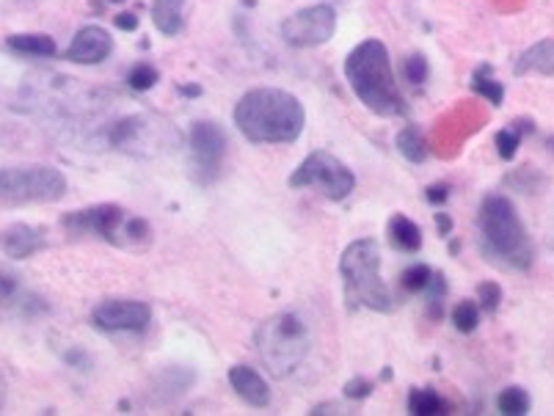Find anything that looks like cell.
<instances>
[{
  "label": "cell",
  "instance_id": "cell-1",
  "mask_svg": "<svg viewBox=\"0 0 554 416\" xmlns=\"http://www.w3.org/2000/svg\"><path fill=\"white\" fill-rule=\"evenodd\" d=\"M235 124L251 144H293L304 133L306 113L295 94L262 86L240 97Z\"/></svg>",
  "mask_w": 554,
  "mask_h": 416
},
{
  "label": "cell",
  "instance_id": "cell-2",
  "mask_svg": "<svg viewBox=\"0 0 554 416\" xmlns=\"http://www.w3.org/2000/svg\"><path fill=\"white\" fill-rule=\"evenodd\" d=\"M477 237H480L483 257L499 268L524 273L535 262V246H532L530 232L521 221L516 204L502 193L483 196L480 210H477Z\"/></svg>",
  "mask_w": 554,
  "mask_h": 416
},
{
  "label": "cell",
  "instance_id": "cell-3",
  "mask_svg": "<svg viewBox=\"0 0 554 416\" xmlns=\"http://www.w3.org/2000/svg\"><path fill=\"white\" fill-rule=\"evenodd\" d=\"M345 78L367 111L378 116H406L408 108L397 89L392 58L381 39H364L345 58Z\"/></svg>",
  "mask_w": 554,
  "mask_h": 416
},
{
  "label": "cell",
  "instance_id": "cell-4",
  "mask_svg": "<svg viewBox=\"0 0 554 416\" xmlns=\"http://www.w3.org/2000/svg\"><path fill=\"white\" fill-rule=\"evenodd\" d=\"M340 276L345 284V301L351 309H370L381 315L395 312V298L381 279V251L373 237L353 240L342 251Z\"/></svg>",
  "mask_w": 554,
  "mask_h": 416
},
{
  "label": "cell",
  "instance_id": "cell-5",
  "mask_svg": "<svg viewBox=\"0 0 554 416\" xmlns=\"http://www.w3.org/2000/svg\"><path fill=\"white\" fill-rule=\"evenodd\" d=\"M257 356L273 378H290L309 356V326L295 312H279L260 323L254 334Z\"/></svg>",
  "mask_w": 554,
  "mask_h": 416
},
{
  "label": "cell",
  "instance_id": "cell-6",
  "mask_svg": "<svg viewBox=\"0 0 554 416\" xmlns=\"http://www.w3.org/2000/svg\"><path fill=\"white\" fill-rule=\"evenodd\" d=\"M67 196V177L53 166H14L0 169L3 204H53Z\"/></svg>",
  "mask_w": 554,
  "mask_h": 416
},
{
  "label": "cell",
  "instance_id": "cell-7",
  "mask_svg": "<svg viewBox=\"0 0 554 416\" xmlns=\"http://www.w3.org/2000/svg\"><path fill=\"white\" fill-rule=\"evenodd\" d=\"M290 188H295V191L298 188H317L331 202H342L356 188V177L337 155L317 149L309 158L301 160V166L293 171Z\"/></svg>",
  "mask_w": 554,
  "mask_h": 416
},
{
  "label": "cell",
  "instance_id": "cell-8",
  "mask_svg": "<svg viewBox=\"0 0 554 416\" xmlns=\"http://www.w3.org/2000/svg\"><path fill=\"white\" fill-rule=\"evenodd\" d=\"M188 147H191V177L199 185H210L221 174V163L227 155V133L210 119L193 122L188 133Z\"/></svg>",
  "mask_w": 554,
  "mask_h": 416
},
{
  "label": "cell",
  "instance_id": "cell-9",
  "mask_svg": "<svg viewBox=\"0 0 554 416\" xmlns=\"http://www.w3.org/2000/svg\"><path fill=\"white\" fill-rule=\"evenodd\" d=\"M337 31V12L328 3H317L309 9L290 14L282 23V39L290 47L306 50V47L326 45Z\"/></svg>",
  "mask_w": 554,
  "mask_h": 416
},
{
  "label": "cell",
  "instance_id": "cell-10",
  "mask_svg": "<svg viewBox=\"0 0 554 416\" xmlns=\"http://www.w3.org/2000/svg\"><path fill=\"white\" fill-rule=\"evenodd\" d=\"M91 323L105 334H141L152 323V309L144 301L114 298V301H102L91 312Z\"/></svg>",
  "mask_w": 554,
  "mask_h": 416
},
{
  "label": "cell",
  "instance_id": "cell-11",
  "mask_svg": "<svg viewBox=\"0 0 554 416\" xmlns=\"http://www.w3.org/2000/svg\"><path fill=\"white\" fill-rule=\"evenodd\" d=\"M125 221V210L119 204H94V207H86V210H75V213L64 215L61 224L72 235H97L102 240L119 243Z\"/></svg>",
  "mask_w": 554,
  "mask_h": 416
},
{
  "label": "cell",
  "instance_id": "cell-12",
  "mask_svg": "<svg viewBox=\"0 0 554 416\" xmlns=\"http://www.w3.org/2000/svg\"><path fill=\"white\" fill-rule=\"evenodd\" d=\"M111 50H114L111 34L105 28H100V25H86V28H80L78 34H75L64 58L72 61V64L94 67V64H102L105 58L111 56Z\"/></svg>",
  "mask_w": 554,
  "mask_h": 416
},
{
  "label": "cell",
  "instance_id": "cell-13",
  "mask_svg": "<svg viewBox=\"0 0 554 416\" xmlns=\"http://www.w3.org/2000/svg\"><path fill=\"white\" fill-rule=\"evenodd\" d=\"M45 246V229H39V226L12 224L0 232V248H3L6 257L12 259L34 257L36 251H42Z\"/></svg>",
  "mask_w": 554,
  "mask_h": 416
},
{
  "label": "cell",
  "instance_id": "cell-14",
  "mask_svg": "<svg viewBox=\"0 0 554 416\" xmlns=\"http://www.w3.org/2000/svg\"><path fill=\"white\" fill-rule=\"evenodd\" d=\"M229 383H232V389H235L240 400L249 403L251 408L271 405V389H268V383H265V378L257 370L238 364V367L229 370Z\"/></svg>",
  "mask_w": 554,
  "mask_h": 416
},
{
  "label": "cell",
  "instance_id": "cell-15",
  "mask_svg": "<svg viewBox=\"0 0 554 416\" xmlns=\"http://www.w3.org/2000/svg\"><path fill=\"white\" fill-rule=\"evenodd\" d=\"M196 381V372L191 367H182V364H171V367H163V370L155 375L152 381V397L158 403H171L177 400L180 394H185Z\"/></svg>",
  "mask_w": 554,
  "mask_h": 416
},
{
  "label": "cell",
  "instance_id": "cell-16",
  "mask_svg": "<svg viewBox=\"0 0 554 416\" xmlns=\"http://www.w3.org/2000/svg\"><path fill=\"white\" fill-rule=\"evenodd\" d=\"M543 75V78H552L554 75V39H541L535 42L530 50H524L513 67V75L516 78H524V75Z\"/></svg>",
  "mask_w": 554,
  "mask_h": 416
},
{
  "label": "cell",
  "instance_id": "cell-17",
  "mask_svg": "<svg viewBox=\"0 0 554 416\" xmlns=\"http://www.w3.org/2000/svg\"><path fill=\"white\" fill-rule=\"evenodd\" d=\"M152 23L163 36H177L185 23V0H152Z\"/></svg>",
  "mask_w": 554,
  "mask_h": 416
},
{
  "label": "cell",
  "instance_id": "cell-18",
  "mask_svg": "<svg viewBox=\"0 0 554 416\" xmlns=\"http://www.w3.org/2000/svg\"><path fill=\"white\" fill-rule=\"evenodd\" d=\"M389 243H392L397 251L417 254L419 248H422V229H419L408 215H392V218H389Z\"/></svg>",
  "mask_w": 554,
  "mask_h": 416
},
{
  "label": "cell",
  "instance_id": "cell-19",
  "mask_svg": "<svg viewBox=\"0 0 554 416\" xmlns=\"http://www.w3.org/2000/svg\"><path fill=\"white\" fill-rule=\"evenodd\" d=\"M535 133V122L532 119H516L508 127H502L497 135H494V144H497V152L502 160H513L516 158V152L521 147V138L524 135Z\"/></svg>",
  "mask_w": 554,
  "mask_h": 416
},
{
  "label": "cell",
  "instance_id": "cell-20",
  "mask_svg": "<svg viewBox=\"0 0 554 416\" xmlns=\"http://www.w3.org/2000/svg\"><path fill=\"white\" fill-rule=\"evenodd\" d=\"M6 45H9V50H14V53H20V56H56V42H53V36L47 34H14L6 39Z\"/></svg>",
  "mask_w": 554,
  "mask_h": 416
},
{
  "label": "cell",
  "instance_id": "cell-21",
  "mask_svg": "<svg viewBox=\"0 0 554 416\" xmlns=\"http://www.w3.org/2000/svg\"><path fill=\"white\" fill-rule=\"evenodd\" d=\"M395 147H397V152H400V155H403L408 163H414V166H419V163H425V160H428L425 138H422L419 127H414V124H406V127L397 133Z\"/></svg>",
  "mask_w": 554,
  "mask_h": 416
},
{
  "label": "cell",
  "instance_id": "cell-22",
  "mask_svg": "<svg viewBox=\"0 0 554 416\" xmlns=\"http://www.w3.org/2000/svg\"><path fill=\"white\" fill-rule=\"evenodd\" d=\"M450 405L441 400L436 389H411L408 394V411L414 416H439L447 414Z\"/></svg>",
  "mask_w": 554,
  "mask_h": 416
},
{
  "label": "cell",
  "instance_id": "cell-23",
  "mask_svg": "<svg viewBox=\"0 0 554 416\" xmlns=\"http://www.w3.org/2000/svg\"><path fill=\"white\" fill-rule=\"evenodd\" d=\"M530 405V394L524 392L521 386H508V389H502L497 397V411L505 416L530 414Z\"/></svg>",
  "mask_w": 554,
  "mask_h": 416
},
{
  "label": "cell",
  "instance_id": "cell-24",
  "mask_svg": "<svg viewBox=\"0 0 554 416\" xmlns=\"http://www.w3.org/2000/svg\"><path fill=\"white\" fill-rule=\"evenodd\" d=\"M472 89H475V94H480L483 100L491 102L494 108H499L502 100H505V86H502L497 78H491V67L477 69L475 78H472Z\"/></svg>",
  "mask_w": 554,
  "mask_h": 416
},
{
  "label": "cell",
  "instance_id": "cell-25",
  "mask_svg": "<svg viewBox=\"0 0 554 416\" xmlns=\"http://www.w3.org/2000/svg\"><path fill=\"white\" fill-rule=\"evenodd\" d=\"M453 326L458 328L461 334H472V331L480 326V306H477L475 301H461V304H455Z\"/></svg>",
  "mask_w": 554,
  "mask_h": 416
},
{
  "label": "cell",
  "instance_id": "cell-26",
  "mask_svg": "<svg viewBox=\"0 0 554 416\" xmlns=\"http://www.w3.org/2000/svg\"><path fill=\"white\" fill-rule=\"evenodd\" d=\"M430 276H433V270L428 265H411L400 273V287L406 290V293H425V287H428Z\"/></svg>",
  "mask_w": 554,
  "mask_h": 416
},
{
  "label": "cell",
  "instance_id": "cell-27",
  "mask_svg": "<svg viewBox=\"0 0 554 416\" xmlns=\"http://www.w3.org/2000/svg\"><path fill=\"white\" fill-rule=\"evenodd\" d=\"M158 83V69L152 64H136L127 72V86L133 91H149Z\"/></svg>",
  "mask_w": 554,
  "mask_h": 416
},
{
  "label": "cell",
  "instance_id": "cell-28",
  "mask_svg": "<svg viewBox=\"0 0 554 416\" xmlns=\"http://www.w3.org/2000/svg\"><path fill=\"white\" fill-rule=\"evenodd\" d=\"M403 72H406L408 83H414V86L425 83V80H428V75H430L428 58L422 56V53H414V56H408L406 64H403Z\"/></svg>",
  "mask_w": 554,
  "mask_h": 416
},
{
  "label": "cell",
  "instance_id": "cell-29",
  "mask_svg": "<svg viewBox=\"0 0 554 416\" xmlns=\"http://www.w3.org/2000/svg\"><path fill=\"white\" fill-rule=\"evenodd\" d=\"M477 301H480V312L486 309L488 315L491 312H497L499 304H502V287L497 282H483L477 287Z\"/></svg>",
  "mask_w": 554,
  "mask_h": 416
},
{
  "label": "cell",
  "instance_id": "cell-30",
  "mask_svg": "<svg viewBox=\"0 0 554 416\" xmlns=\"http://www.w3.org/2000/svg\"><path fill=\"white\" fill-rule=\"evenodd\" d=\"M538 174H541V171H535V169H530V166H521L519 171H516V174H510L508 177V185H513V188H516V191H521V193H538L541 191V185H532V177H538Z\"/></svg>",
  "mask_w": 554,
  "mask_h": 416
},
{
  "label": "cell",
  "instance_id": "cell-31",
  "mask_svg": "<svg viewBox=\"0 0 554 416\" xmlns=\"http://www.w3.org/2000/svg\"><path fill=\"white\" fill-rule=\"evenodd\" d=\"M375 389L373 381H367V378H353V381L345 383V397H351V400H364V397H370Z\"/></svg>",
  "mask_w": 554,
  "mask_h": 416
},
{
  "label": "cell",
  "instance_id": "cell-32",
  "mask_svg": "<svg viewBox=\"0 0 554 416\" xmlns=\"http://www.w3.org/2000/svg\"><path fill=\"white\" fill-rule=\"evenodd\" d=\"M425 199L430 204H444L450 199V185H444V182H436V185H430L428 191H425Z\"/></svg>",
  "mask_w": 554,
  "mask_h": 416
},
{
  "label": "cell",
  "instance_id": "cell-33",
  "mask_svg": "<svg viewBox=\"0 0 554 416\" xmlns=\"http://www.w3.org/2000/svg\"><path fill=\"white\" fill-rule=\"evenodd\" d=\"M114 25L125 34H133V31H138V17L133 12H122L114 17Z\"/></svg>",
  "mask_w": 554,
  "mask_h": 416
},
{
  "label": "cell",
  "instance_id": "cell-34",
  "mask_svg": "<svg viewBox=\"0 0 554 416\" xmlns=\"http://www.w3.org/2000/svg\"><path fill=\"white\" fill-rule=\"evenodd\" d=\"M436 229H439L441 235H450L453 232V218L447 213H436Z\"/></svg>",
  "mask_w": 554,
  "mask_h": 416
},
{
  "label": "cell",
  "instance_id": "cell-35",
  "mask_svg": "<svg viewBox=\"0 0 554 416\" xmlns=\"http://www.w3.org/2000/svg\"><path fill=\"white\" fill-rule=\"evenodd\" d=\"M342 408L337 403H326V405H317L315 411H312V416H320V414H340Z\"/></svg>",
  "mask_w": 554,
  "mask_h": 416
},
{
  "label": "cell",
  "instance_id": "cell-36",
  "mask_svg": "<svg viewBox=\"0 0 554 416\" xmlns=\"http://www.w3.org/2000/svg\"><path fill=\"white\" fill-rule=\"evenodd\" d=\"M182 94H188V97H199V94H202V89H199V86H182Z\"/></svg>",
  "mask_w": 554,
  "mask_h": 416
},
{
  "label": "cell",
  "instance_id": "cell-37",
  "mask_svg": "<svg viewBox=\"0 0 554 416\" xmlns=\"http://www.w3.org/2000/svg\"><path fill=\"white\" fill-rule=\"evenodd\" d=\"M3 403H6V383L0 378V408H3Z\"/></svg>",
  "mask_w": 554,
  "mask_h": 416
},
{
  "label": "cell",
  "instance_id": "cell-38",
  "mask_svg": "<svg viewBox=\"0 0 554 416\" xmlns=\"http://www.w3.org/2000/svg\"><path fill=\"white\" fill-rule=\"evenodd\" d=\"M108 3H125V0H108Z\"/></svg>",
  "mask_w": 554,
  "mask_h": 416
}]
</instances>
